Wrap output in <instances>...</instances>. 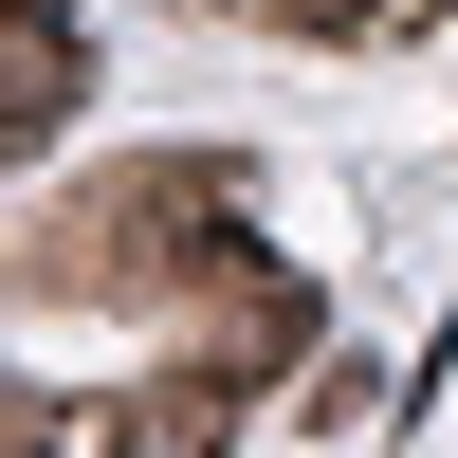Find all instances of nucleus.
Instances as JSON below:
<instances>
[{
  "instance_id": "1",
  "label": "nucleus",
  "mask_w": 458,
  "mask_h": 458,
  "mask_svg": "<svg viewBox=\"0 0 458 458\" xmlns=\"http://www.w3.org/2000/svg\"><path fill=\"white\" fill-rule=\"evenodd\" d=\"M19 147H55L73 129V0H19V110H0Z\"/></svg>"
},
{
  "instance_id": "2",
  "label": "nucleus",
  "mask_w": 458,
  "mask_h": 458,
  "mask_svg": "<svg viewBox=\"0 0 458 458\" xmlns=\"http://www.w3.org/2000/svg\"><path fill=\"white\" fill-rule=\"evenodd\" d=\"M239 440V386H165V403H129V458H220Z\"/></svg>"
},
{
  "instance_id": "3",
  "label": "nucleus",
  "mask_w": 458,
  "mask_h": 458,
  "mask_svg": "<svg viewBox=\"0 0 458 458\" xmlns=\"http://www.w3.org/2000/svg\"><path fill=\"white\" fill-rule=\"evenodd\" d=\"M0 458H129V403H19Z\"/></svg>"
}]
</instances>
